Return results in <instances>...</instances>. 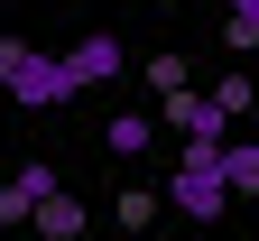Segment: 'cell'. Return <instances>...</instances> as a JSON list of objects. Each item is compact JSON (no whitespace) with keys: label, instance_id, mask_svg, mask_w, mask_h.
Returning <instances> with one entry per match:
<instances>
[{"label":"cell","instance_id":"cell-1","mask_svg":"<svg viewBox=\"0 0 259 241\" xmlns=\"http://www.w3.org/2000/svg\"><path fill=\"white\" fill-rule=\"evenodd\" d=\"M0 93L19 102V112H56V102H74V65L47 56V47H28V38H0Z\"/></svg>","mask_w":259,"mask_h":241},{"label":"cell","instance_id":"cell-2","mask_svg":"<svg viewBox=\"0 0 259 241\" xmlns=\"http://www.w3.org/2000/svg\"><path fill=\"white\" fill-rule=\"evenodd\" d=\"M222 204H232V186H222V149H176V167H167V214L222 223Z\"/></svg>","mask_w":259,"mask_h":241},{"label":"cell","instance_id":"cell-3","mask_svg":"<svg viewBox=\"0 0 259 241\" xmlns=\"http://www.w3.org/2000/svg\"><path fill=\"white\" fill-rule=\"evenodd\" d=\"M167 130H176L185 149H232V140H241V121L222 112L213 93H194V84H185V93H167Z\"/></svg>","mask_w":259,"mask_h":241},{"label":"cell","instance_id":"cell-4","mask_svg":"<svg viewBox=\"0 0 259 241\" xmlns=\"http://www.w3.org/2000/svg\"><path fill=\"white\" fill-rule=\"evenodd\" d=\"M47 195H65V186H56V167H47V158H28L19 177L0 186V223H37V204H47Z\"/></svg>","mask_w":259,"mask_h":241},{"label":"cell","instance_id":"cell-5","mask_svg":"<svg viewBox=\"0 0 259 241\" xmlns=\"http://www.w3.org/2000/svg\"><path fill=\"white\" fill-rule=\"evenodd\" d=\"M65 65H74V84L93 93V84H120V65H130V47L111 38V28H93V38H74V56H65Z\"/></svg>","mask_w":259,"mask_h":241},{"label":"cell","instance_id":"cell-6","mask_svg":"<svg viewBox=\"0 0 259 241\" xmlns=\"http://www.w3.org/2000/svg\"><path fill=\"white\" fill-rule=\"evenodd\" d=\"M102 140H111V158H148V140H157V121H148V112H120V121L102 130Z\"/></svg>","mask_w":259,"mask_h":241},{"label":"cell","instance_id":"cell-7","mask_svg":"<svg viewBox=\"0 0 259 241\" xmlns=\"http://www.w3.org/2000/svg\"><path fill=\"white\" fill-rule=\"evenodd\" d=\"M37 232H47V241H83V204H74V195H47V204H37Z\"/></svg>","mask_w":259,"mask_h":241},{"label":"cell","instance_id":"cell-8","mask_svg":"<svg viewBox=\"0 0 259 241\" xmlns=\"http://www.w3.org/2000/svg\"><path fill=\"white\" fill-rule=\"evenodd\" d=\"M222 186H232V195H259V140H232V149H222Z\"/></svg>","mask_w":259,"mask_h":241},{"label":"cell","instance_id":"cell-9","mask_svg":"<svg viewBox=\"0 0 259 241\" xmlns=\"http://www.w3.org/2000/svg\"><path fill=\"white\" fill-rule=\"evenodd\" d=\"M111 223H120V232H148V223H157V186H120Z\"/></svg>","mask_w":259,"mask_h":241},{"label":"cell","instance_id":"cell-10","mask_svg":"<svg viewBox=\"0 0 259 241\" xmlns=\"http://www.w3.org/2000/svg\"><path fill=\"white\" fill-rule=\"evenodd\" d=\"M222 19H232V28H222V38H232L241 56L259 47V0H222Z\"/></svg>","mask_w":259,"mask_h":241},{"label":"cell","instance_id":"cell-11","mask_svg":"<svg viewBox=\"0 0 259 241\" xmlns=\"http://www.w3.org/2000/svg\"><path fill=\"white\" fill-rule=\"evenodd\" d=\"M148 93H157V102L185 93V56H176V47H157V56H148Z\"/></svg>","mask_w":259,"mask_h":241},{"label":"cell","instance_id":"cell-12","mask_svg":"<svg viewBox=\"0 0 259 241\" xmlns=\"http://www.w3.org/2000/svg\"><path fill=\"white\" fill-rule=\"evenodd\" d=\"M213 102H222V112H232V121H241V112H250V102H259V84H250V65H241V75H222V84H213Z\"/></svg>","mask_w":259,"mask_h":241}]
</instances>
